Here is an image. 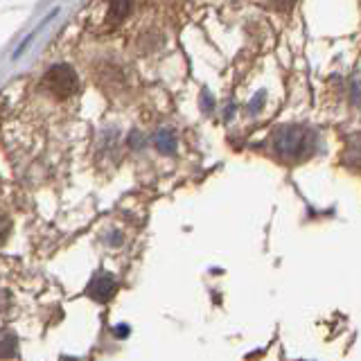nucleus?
<instances>
[{
  "label": "nucleus",
  "mask_w": 361,
  "mask_h": 361,
  "mask_svg": "<svg viewBox=\"0 0 361 361\" xmlns=\"http://www.w3.org/2000/svg\"><path fill=\"white\" fill-rule=\"evenodd\" d=\"M316 147L314 131L305 127H282L274 133V149L285 161H302V158L312 156Z\"/></svg>",
  "instance_id": "1"
},
{
  "label": "nucleus",
  "mask_w": 361,
  "mask_h": 361,
  "mask_svg": "<svg viewBox=\"0 0 361 361\" xmlns=\"http://www.w3.org/2000/svg\"><path fill=\"white\" fill-rule=\"evenodd\" d=\"M45 86L52 95L56 97H71L79 82H77V75L73 73V68L68 66H54L45 73Z\"/></svg>",
  "instance_id": "2"
},
{
  "label": "nucleus",
  "mask_w": 361,
  "mask_h": 361,
  "mask_svg": "<svg viewBox=\"0 0 361 361\" xmlns=\"http://www.w3.org/2000/svg\"><path fill=\"white\" fill-rule=\"evenodd\" d=\"M116 287H118L116 280H113L109 274H99V276H95L93 280H90L86 293L93 300H97V302H106V300L113 298V293H116Z\"/></svg>",
  "instance_id": "3"
},
{
  "label": "nucleus",
  "mask_w": 361,
  "mask_h": 361,
  "mask_svg": "<svg viewBox=\"0 0 361 361\" xmlns=\"http://www.w3.org/2000/svg\"><path fill=\"white\" fill-rule=\"evenodd\" d=\"M18 357V336L11 330H0V359Z\"/></svg>",
  "instance_id": "4"
},
{
  "label": "nucleus",
  "mask_w": 361,
  "mask_h": 361,
  "mask_svg": "<svg viewBox=\"0 0 361 361\" xmlns=\"http://www.w3.org/2000/svg\"><path fill=\"white\" fill-rule=\"evenodd\" d=\"M343 161L353 167H359L361 169V133H355L348 138V145H345V154H343Z\"/></svg>",
  "instance_id": "5"
},
{
  "label": "nucleus",
  "mask_w": 361,
  "mask_h": 361,
  "mask_svg": "<svg viewBox=\"0 0 361 361\" xmlns=\"http://www.w3.org/2000/svg\"><path fill=\"white\" fill-rule=\"evenodd\" d=\"M129 7H131V0H111L109 18H113V20H120L122 16H127Z\"/></svg>",
  "instance_id": "6"
},
{
  "label": "nucleus",
  "mask_w": 361,
  "mask_h": 361,
  "mask_svg": "<svg viewBox=\"0 0 361 361\" xmlns=\"http://www.w3.org/2000/svg\"><path fill=\"white\" fill-rule=\"evenodd\" d=\"M9 235H11V219H9V214L0 210V246L7 242Z\"/></svg>",
  "instance_id": "7"
},
{
  "label": "nucleus",
  "mask_w": 361,
  "mask_h": 361,
  "mask_svg": "<svg viewBox=\"0 0 361 361\" xmlns=\"http://www.w3.org/2000/svg\"><path fill=\"white\" fill-rule=\"evenodd\" d=\"M156 145L161 147V152H165V154H169L174 149V138H172V133H161V135H156Z\"/></svg>",
  "instance_id": "8"
},
{
  "label": "nucleus",
  "mask_w": 361,
  "mask_h": 361,
  "mask_svg": "<svg viewBox=\"0 0 361 361\" xmlns=\"http://www.w3.org/2000/svg\"><path fill=\"white\" fill-rule=\"evenodd\" d=\"M296 0H271V5H274L276 9H289Z\"/></svg>",
  "instance_id": "9"
},
{
  "label": "nucleus",
  "mask_w": 361,
  "mask_h": 361,
  "mask_svg": "<svg viewBox=\"0 0 361 361\" xmlns=\"http://www.w3.org/2000/svg\"><path fill=\"white\" fill-rule=\"evenodd\" d=\"M61 361H79V359H75V357H63Z\"/></svg>",
  "instance_id": "10"
}]
</instances>
